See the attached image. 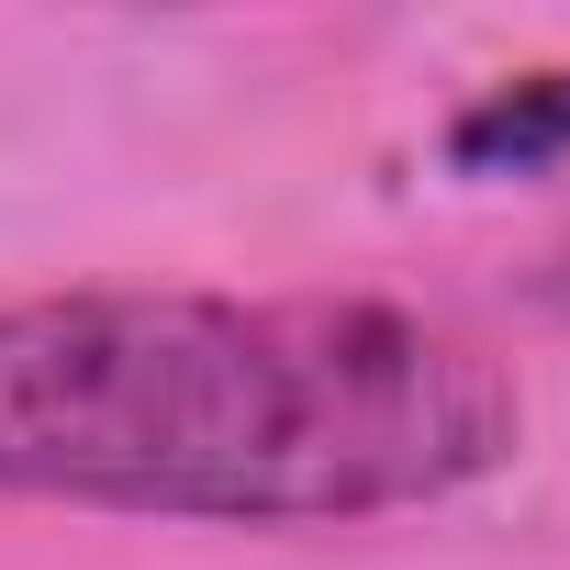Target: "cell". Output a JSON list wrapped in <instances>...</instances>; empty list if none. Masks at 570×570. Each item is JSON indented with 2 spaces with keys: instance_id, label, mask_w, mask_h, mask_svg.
Wrapping results in <instances>:
<instances>
[{
  "instance_id": "1",
  "label": "cell",
  "mask_w": 570,
  "mask_h": 570,
  "mask_svg": "<svg viewBox=\"0 0 570 570\" xmlns=\"http://www.w3.org/2000/svg\"><path fill=\"white\" fill-rule=\"evenodd\" d=\"M525 392L370 292L0 303V492L179 525H370L492 481Z\"/></svg>"
},
{
  "instance_id": "2",
  "label": "cell",
  "mask_w": 570,
  "mask_h": 570,
  "mask_svg": "<svg viewBox=\"0 0 570 570\" xmlns=\"http://www.w3.org/2000/svg\"><path fill=\"white\" fill-rule=\"evenodd\" d=\"M570 146V79H514V90H492L459 135H448V157H470V168H525V157H559Z\"/></svg>"
}]
</instances>
